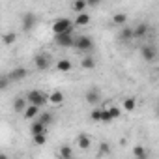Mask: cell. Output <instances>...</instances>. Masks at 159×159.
Listing matches in <instances>:
<instances>
[{
	"label": "cell",
	"instance_id": "cell-9",
	"mask_svg": "<svg viewBox=\"0 0 159 159\" xmlns=\"http://www.w3.org/2000/svg\"><path fill=\"white\" fill-rule=\"evenodd\" d=\"M140 54H142V58H144L146 62H152V60L155 58V49H153L152 45H144V47L140 49Z\"/></svg>",
	"mask_w": 159,
	"mask_h": 159
},
{
	"label": "cell",
	"instance_id": "cell-32",
	"mask_svg": "<svg viewBox=\"0 0 159 159\" xmlns=\"http://www.w3.org/2000/svg\"><path fill=\"white\" fill-rule=\"evenodd\" d=\"M109 111H111V114H112V118H114V120H116V118H120V114H122L118 107H111Z\"/></svg>",
	"mask_w": 159,
	"mask_h": 159
},
{
	"label": "cell",
	"instance_id": "cell-12",
	"mask_svg": "<svg viewBox=\"0 0 159 159\" xmlns=\"http://www.w3.org/2000/svg\"><path fill=\"white\" fill-rule=\"evenodd\" d=\"M36 114H39V105H34V103H28V107H26V111L23 112V116H25L26 120H30V118H34Z\"/></svg>",
	"mask_w": 159,
	"mask_h": 159
},
{
	"label": "cell",
	"instance_id": "cell-19",
	"mask_svg": "<svg viewBox=\"0 0 159 159\" xmlns=\"http://www.w3.org/2000/svg\"><path fill=\"white\" fill-rule=\"evenodd\" d=\"M62 101H64V94H62V92H58V90H56V92H52V94L49 96V103H52V105H60Z\"/></svg>",
	"mask_w": 159,
	"mask_h": 159
},
{
	"label": "cell",
	"instance_id": "cell-31",
	"mask_svg": "<svg viewBox=\"0 0 159 159\" xmlns=\"http://www.w3.org/2000/svg\"><path fill=\"white\" fill-rule=\"evenodd\" d=\"M103 153H105V155H109V153H111V148H109V144H107V142H103V144L99 146V155H103Z\"/></svg>",
	"mask_w": 159,
	"mask_h": 159
},
{
	"label": "cell",
	"instance_id": "cell-33",
	"mask_svg": "<svg viewBox=\"0 0 159 159\" xmlns=\"http://www.w3.org/2000/svg\"><path fill=\"white\" fill-rule=\"evenodd\" d=\"M86 2H88L90 8H96V6H99V4L103 2V0H86Z\"/></svg>",
	"mask_w": 159,
	"mask_h": 159
},
{
	"label": "cell",
	"instance_id": "cell-16",
	"mask_svg": "<svg viewBox=\"0 0 159 159\" xmlns=\"http://www.w3.org/2000/svg\"><path fill=\"white\" fill-rule=\"evenodd\" d=\"M86 25H90V15L88 13H79L77 15V19H75V26H86Z\"/></svg>",
	"mask_w": 159,
	"mask_h": 159
},
{
	"label": "cell",
	"instance_id": "cell-2",
	"mask_svg": "<svg viewBox=\"0 0 159 159\" xmlns=\"http://www.w3.org/2000/svg\"><path fill=\"white\" fill-rule=\"evenodd\" d=\"M49 96L51 94H45V92H41V90H30L28 92V96H26V99H28V103H34V105H45V103H49Z\"/></svg>",
	"mask_w": 159,
	"mask_h": 159
},
{
	"label": "cell",
	"instance_id": "cell-25",
	"mask_svg": "<svg viewBox=\"0 0 159 159\" xmlns=\"http://www.w3.org/2000/svg\"><path fill=\"white\" fill-rule=\"evenodd\" d=\"M114 118H112V114H111V111L109 109H103V112H101V122L103 124H111Z\"/></svg>",
	"mask_w": 159,
	"mask_h": 159
},
{
	"label": "cell",
	"instance_id": "cell-11",
	"mask_svg": "<svg viewBox=\"0 0 159 159\" xmlns=\"http://www.w3.org/2000/svg\"><path fill=\"white\" fill-rule=\"evenodd\" d=\"M26 107H28V99H25V98H17L13 101V111L15 112H25Z\"/></svg>",
	"mask_w": 159,
	"mask_h": 159
},
{
	"label": "cell",
	"instance_id": "cell-20",
	"mask_svg": "<svg viewBox=\"0 0 159 159\" xmlns=\"http://www.w3.org/2000/svg\"><path fill=\"white\" fill-rule=\"evenodd\" d=\"M56 67H58L60 71H64V73H66V71H69V69H71L73 66H71V62H69V60H66V58H62V60H58V64H56Z\"/></svg>",
	"mask_w": 159,
	"mask_h": 159
},
{
	"label": "cell",
	"instance_id": "cell-7",
	"mask_svg": "<svg viewBox=\"0 0 159 159\" xmlns=\"http://www.w3.org/2000/svg\"><path fill=\"white\" fill-rule=\"evenodd\" d=\"M84 99H86L90 105H96V103H99V101H101V94H99V90H98V88H90V90L86 92Z\"/></svg>",
	"mask_w": 159,
	"mask_h": 159
},
{
	"label": "cell",
	"instance_id": "cell-30",
	"mask_svg": "<svg viewBox=\"0 0 159 159\" xmlns=\"http://www.w3.org/2000/svg\"><path fill=\"white\" fill-rule=\"evenodd\" d=\"M10 81H11V79H10V75H2V79H0V88H2V90H6V88L10 86Z\"/></svg>",
	"mask_w": 159,
	"mask_h": 159
},
{
	"label": "cell",
	"instance_id": "cell-15",
	"mask_svg": "<svg viewBox=\"0 0 159 159\" xmlns=\"http://www.w3.org/2000/svg\"><path fill=\"white\" fill-rule=\"evenodd\" d=\"M77 144H79V148H81V150H88L90 144H92V139H90L88 135H79Z\"/></svg>",
	"mask_w": 159,
	"mask_h": 159
},
{
	"label": "cell",
	"instance_id": "cell-34",
	"mask_svg": "<svg viewBox=\"0 0 159 159\" xmlns=\"http://www.w3.org/2000/svg\"><path fill=\"white\" fill-rule=\"evenodd\" d=\"M157 112H159V107H157Z\"/></svg>",
	"mask_w": 159,
	"mask_h": 159
},
{
	"label": "cell",
	"instance_id": "cell-24",
	"mask_svg": "<svg viewBox=\"0 0 159 159\" xmlns=\"http://www.w3.org/2000/svg\"><path fill=\"white\" fill-rule=\"evenodd\" d=\"M32 139H34V144L41 146V144H45V142H47V133H38V135H32Z\"/></svg>",
	"mask_w": 159,
	"mask_h": 159
},
{
	"label": "cell",
	"instance_id": "cell-5",
	"mask_svg": "<svg viewBox=\"0 0 159 159\" xmlns=\"http://www.w3.org/2000/svg\"><path fill=\"white\" fill-rule=\"evenodd\" d=\"M36 21H38V17H36L34 11H26V13H23V30H25V32L32 30V28L36 26Z\"/></svg>",
	"mask_w": 159,
	"mask_h": 159
},
{
	"label": "cell",
	"instance_id": "cell-6",
	"mask_svg": "<svg viewBox=\"0 0 159 159\" xmlns=\"http://www.w3.org/2000/svg\"><path fill=\"white\" fill-rule=\"evenodd\" d=\"M34 64H36V67L39 69V71H47L49 67H51V58L47 56V54H36V58H34Z\"/></svg>",
	"mask_w": 159,
	"mask_h": 159
},
{
	"label": "cell",
	"instance_id": "cell-28",
	"mask_svg": "<svg viewBox=\"0 0 159 159\" xmlns=\"http://www.w3.org/2000/svg\"><path fill=\"white\" fill-rule=\"evenodd\" d=\"M15 41V32H8L4 34V45H11Z\"/></svg>",
	"mask_w": 159,
	"mask_h": 159
},
{
	"label": "cell",
	"instance_id": "cell-22",
	"mask_svg": "<svg viewBox=\"0 0 159 159\" xmlns=\"http://www.w3.org/2000/svg\"><path fill=\"white\" fill-rule=\"evenodd\" d=\"M39 122H43L47 127L54 122V116H52V112H41V116H39Z\"/></svg>",
	"mask_w": 159,
	"mask_h": 159
},
{
	"label": "cell",
	"instance_id": "cell-27",
	"mask_svg": "<svg viewBox=\"0 0 159 159\" xmlns=\"http://www.w3.org/2000/svg\"><path fill=\"white\" fill-rule=\"evenodd\" d=\"M101 112H103V109H94V111L90 112V120H94V122H101Z\"/></svg>",
	"mask_w": 159,
	"mask_h": 159
},
{
	"label": "cell",
	"instance_id": "cell-13",
	"mask_svg": "<svg viewBox=\"0 0 159 159\" xmlns=\"http://www.w3.org/2000/svg\"><path fill=\"white\" fill-rule=\"evenodd\" d=\"M118 39H120L122 43H127L129 39H133V28H127V26H124V28H122V32L118 34Z\"/></svg>",
	"mask_w": 159,
	"mask_h": 159
},
{
	"label": "cell",
	"instance_id": "cell-17",
	"mask_svg": "<svg viewBox=\"0 0 159 159\" xmlns=\"http://www.w3.org/2000/svg\"><path fill=\"white\" fill-rule=\"evenodd\" d=\"M81 66H83V69H94L96 67V62H94V58L90 54H84L83 60H81Z\"/></svg>",
	"mask_w": 159,
	"mask_h": 159
},
{
	"label": "cell",
	"instance_id": "cell-1",
	"mask_svg": "<svg viewBox=\"0 0 159 159\" xmlns=\"http://www.w3.org/2000/svg\"><path fill=\"white\" fill-rule=\"evenodd\" d=\"M73 26H75V23H73V21H69L67 17H60V19H56V21L52 23V32H54V34L73 32Z\"/></svg>",
	"mask_w": 159,
	"mask_h": 159
},
{
	"label": "cell",
	"instance_id": "cell-3",
	"mask_svg": "<svg viewBox=\"0 0 159 159\" xmlns=\"http://www.w3.org/2000/svg\"><path fill=\"white\" fill-rule=\"evenodd\" d=\"M75 49L77 51H83V52H90L94 49V41L90 36H81L75 39Z\"/></svg>",
	"mask_w": 159,
	"mask_h": 159
},
{
	"label": "cell",
	"instance_id": "cell-10",
	"mask_svg": "<svg viewBox=\"0 0 159 159\" xmlns=\"http://www.w3.org/2000/svg\"><path fill=\"white\" fill-rule=\"evenodd\" d=\"M26 75H28V71H26L25 67H15V69L10 73V79H11V81H23Z\"/></svg>",
	"mask_w": 159,
	"mask_h": 159
},
{
	"label": "cell",
	"instance_id": "cell-14",
	"mask_svg": "<svg viewBox=\"0 0 159 159\" xmlns=\"http://www.w3.org/2000/svg\"><path fill=\"white\" fill-rule=\"evenodd\" d=\"M38 133H47V125L43 122H39V120L30 125V135H38Z\"/></svg>",
	"mask_w": 159,
	"mask_h": 159
},
{
	"label": "cell",
	"instance_id": "cell-26",
	"mask_svg": "<svg viewBox=\"0 0 159 159\" xmlns=\"http://www.w3.org/2000/svg\"><path fill=\"white\" fill-rule=\"evenodd\" d=\"M133 155L139 157V159H144V157H146V150H144L142 146H135V148H133Z\"/></svg>",
	"mask_w": 159,
	"mask_h": 159
},
{
	"label": "cell",
	"instance_id": "cell-29",
	"mask_svg": "<svg viewBox=\"0 0 159 159\" xmlns=\"http://www.w3.org/2000/svg\"><path fill=\"white\" fill-rule=\"evenodd\" d=\"M58 153H60V157H71V155H73V152H71L69 146H62Z\"/></svg>",
	"mask_w": 159,
	"mask_h": 159
},
{
	"label": "cell",
	"instance_id": "cell-8",
	"mask_svg": "<svg viewBox=\"0 0 159 159\" xmlns=\"http://www.w3.org/2000/svg\"><path fill=\"white\" fill-rule=\"evenodd\" d=\"M148 34V25L146 23H139L135 28H133V39H140Z\"/></svg>",
	"mask_w": 159,
	"mask_h": 159
},
{
	"label": "cell",
	"instance_id": "cell-21",
	"mask_svg": "<svg viewBox=\"0 0 159 159\" xmlns=\"http://www.w3.org/2000/svg\"><path fill=\"white\" fill-rule=\"evenodd\" d=\"M135 107H137V101H135V98H125V99H124V109H125L127 112L135 111Z\"/></svg>",
	"mask_w": 159,
	"mask_h": 159
},
{
	"label": "cell",
	"instance_id": "cell-18",
	"mask_svg": "<svg viewBox=\"0 0 159 159\" xmlns=\"http://www.w3.org/2000/svg\"><path fill=\"white\" fill-rule=\"evenodd\" d=\"M86 8H88L86 0H75V2H73V11H77V13H83Z\"/></svg>",
	"mask_w": 159,
	"mask_h": 159
},
{
	"label": "cell",
	"instance_id": "cell-23",
	"mask_svg": "<svg viewBox=\"0 0 159 159\" xmlns=\"http://www.w3.org/2000/svg\"><path fill=\"white\" fill-rule=\"evenodd\" d=\"M125 21H127V15L125 13H114L112 15V23L114 25H125Z\"/></svg>",
	"mask_w": 159,
	"mask_h": 159
},
{
	"label": "cell",
	"instance_id": "cell-4",
	"mask_svg": "<svg viewBox=\"0 0 159 159\" xmlns=\"http://www.w3.org/2000/svg\"><path fill=\"white\" fill-rule=\"evenodd\" d=\"M54 43H56L58 47H75V38L71 36V32L54 34Z\"/></svg>",
	"mask_w": 159,
	"mask_h": 159
}]
</instances>
